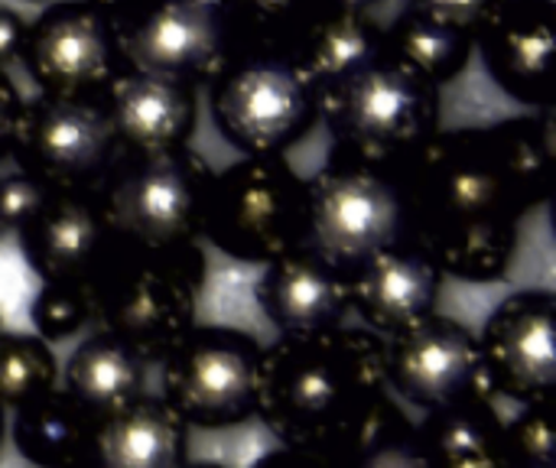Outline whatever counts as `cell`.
I'll list each match as a JSON object with an SVG mask.
<instances>
[{
    "instance_id": "25",
    "label": "cell",
    "mask_w": 556,
    "mask_h": 468,
    "mask_svg": "<svg viewBox=\"0 0 556 468\" xmlns=\"http://www.w3.org/2000/svg\"><path fill=\"white\" fill-rule=\"evenodd\" d=\"M222 7L235 49L293 55L329 0H222Z\"/></svg>"
},
{
    "instance_id": "3",
    "label": "cell",
    "mask_w": 556,
    "mask_h": 468,
    "mask_svg": "<svg viewBox=\"0 0 556 468\" xmlns=\"http://www.w3.org/2000/svg\"><path fill=\"white\" fill-rule=\"evenodd\" d=\"M205 283L199 244L179 251L117 248L88 283L91 322L130 345L147 362L163 355L195 326Z\"/></svg>"
},
{
    "instance_id": "39",
    "label": "cell",
    "mask_w": 556,
    "mask_h": 468,
    "mask_svg": "<svg viewBox=\"0 0 556 468\" xmlns=\"http://www.w3.org/2000/svg\"><path fill=\"white\" fill-rule=\"evenodd\" d=\"M182 468H225V466H218V463H186Z\"/></svg>"
},
{
    "instance_id": "13",
    "label": "cell",
    "mask_w": 556,
    "mask_h": 468,
    "mask_svg": "<svg viewBox=\"0 0 556 468\" xmlns=\"http://www.w3.org/2000/svg\"><path fill=\"white\" fill-rule=\"evenodd\" d=\"M20 55L46 98L98 101L124 68L117 26L85 0L49 7L26 26Z\"/></svg>"
},
{
    "instance_id": "4",
    "label": "cell",
    "mask_w": 556,
    "mask_h": 468,
    "mask_svg": "<svg viewBox=\"0 0 556 468\" xmlns=\"http://www.w3.org/2000/svg\"><path fill=\"white\" fill-rule=\"evenodd\" d=\"M319 117L339 160L397 173L440 134V88L381 55L319 91Z\"/></svg>"
},
{
    "instance_id": "12",
    "label": "cell",
    "mask_w": 556,
    "mask_h": 468,
    "mask_svg": "<svg viewBox=\"0 0 556 468\" xmlns=\"http://www.w3.org/2000/svg\"><path fill=\"white\" fill-rule=\"evenodd\" d=\"M117 36L127 68L192 88L215 78L235 52L222 0H150Z\"/></svg>"
},
{
    "instance_id": "36",
    "label": "cell",
    "mask_w": 556,
    "mask_h": 468,
    "mask_svg": "<svg viewBox=\"0 0 556 468\" xmlns=\"http://www.w3.org/2000/svg\"><path fill=\"white\" fill-rule=\"evenodd\" d=\"M88 7H94L98 13H104L114 26H124L143 3H150V0H85Z\"/></svg>"
},
{
    "instance_id": "43",
    "label": "cell",
    "mask_w": 556,
    "mask_h": 468,
    "mask_svg": "<svg viewBox=\"0 0 556 468\" xmlns=\"http://www.w3.org/2000/svg\"><path fill=\"white\" fill-rule=\"evenodd\" d=\"M538 468H556V466H538Z\"/></svg>"
},
{
    "instance_id": "20",
    "label": "cell",
    "mask_w": 556,
    "mask_h": 468,
    "mask_svg": "<svg viewBox=\"0 0 556 468\" xmlns=\"http://www.w3.org/2000/svg\"><path fill=\"white\" fill-rule=\"evenodd\" d=\"M147 384L150 362L101 329L85 339L62 368V391L94 427L147 397Z\"/></svg>"
},
{
    "instance_id": "11",
    "label": "cell",
    "mask_w": 556,
    "mask_h": 468,
    "mask_svg": "<svg viewBox=\"0 0 556 468\" xmlns=\"http://www.w3.org/2000/svg\"><path fill=\"white\" fill-rule=\"evenodd\" d=\"M384 384L424 414L492 397L479 336L440 313L384 339Z\"/></svg>"
},
{
    "instance_id": "35",
    "label": "cell",
    "mask_w": 556,
    "mask_h": 468,
    "mask_svg": "<svg viewBox=\"0 0 556 468\" xmlns=\"http://www.w3.org/2000/svg\"><path fill=\"white\" fill-rule=\"evenodd\" d=\"M23 39H26V23L13 10L0 7V68L20 59Z\"/></svg>"
},
{
    "instance_id": "34",
    "label": "cell",
    "mask_w": 556,
    "mask_h": 468,
    "mask_svg": "<svg viewBox=\"0 0 556 468\" xmlns=\"http://www.w3.org/2000/svg\"><path fill=\"white\" fill-rule=\"evenodd\" d=\"M251 468H336L332 459H326L323 453L313 450H300V446H277L270 453H264Z\"/></svg>"
},
{
    "instance_id": "17",
    "label": "cell",
    "mask_w": 556,
    "mask_h": 468,
    "mask_svg": "<svg viewBox=\"0 0 556 468\" xmlns=\"http://www.w3.org/2000/svg\"><path fill=\"white\" fill-rule=\"evenodd\" d=\"M257 306L280 336H313L345 326L352 313L349 270L303 244L267 264L257 280Z\"/></svg>"
},
{
    "instance_id": "30",
    "label": "cell",
    "mask_w": 556,
    "mask_h": 468,
    "mask_svg": "<svg viewBox=\"0 0 556 468\" xmlns=\"http://www.w3.org/2000/svg\"><path fill=\"white\" fill-rule=\"evenodd\" d=\"M29 319H33L39 339H49V342L72 339L91 322L88 293L78 290V287H49V283H42V290L36 293V300L29 306Z\"/></svg>"
},
{
    "instance_id": "19",
    "label": "cell",
    "mask_w": 556,
    "mask_h": 468,
    "mask_svg": "<svg viewBox=\"0 0 556 468\" xmlns=\"http://www.w3.org/2000/svg\"><path fill=\"white\" fill-rule=\"evenodd\" d=\"M443 274L410 241L394 244L349 270L352 313L378 336H397L437 309Z\"/></svg>"
},
{
    "instance_id": "18",
    "label": "cell",
    "mask_w": 556,
    "mask_h": 468,
    "mask_svg": "<svg viewBox=\"0 0 556 468\" xmlns=\"http://www.w3.org/2000/svg\"><path fill=\"white\" fill-rule=\"evenodd\" d=\"M117 150L127 153H163L189 147L195 134V88L186 81L121 68L98 98Z\"/></svg>"
},
{
    "instance_id": "42",
    "label": "cell",
    "mask_w": 556,
    "mask_h": 468,
    "mask_svg": "<svg viewBox=\"0 0 556 468\" xmlns=\"http://www.w3.org/2000/svg\"><path fill=\"white\" fill-rule=\"evenodd\" d=\"M0 332H3V319H0Z\"/></svg>"
},
{
    "instance_id": "28",
    "label": "cell",
    "mask_w": 556,
    "mask_h": 468,
    "mask_svg": "<svg viewBox=\"0 0 556 468\" xmlns=\"http://www.w3.org/2000/svg\"><path fill=\"white\" fill-rule=\"evenodd\" d=\"M336 468H433L420 437L417 423H410L401 407L391 401L381 417L368 427V433L336 463Z\"/></svg>"
},
{
    "instance_id": "6",
    "label": "cell",
    "mask_w": 556,
    "mask_h": 468,
    "mask_svg": "<svg viewBox=\"0 0 556 468\" xmlns=\"http://www.w3.org/2000/svg\"><path fill=\"white\" fill-rule=\"evenodd\" d=\"M212 117L244 156H280L319 121V91L287 52L235 49L215 75Z\"/></svg>"
},
{
    "instance_id": "21",
    "label": "cell",
    "mask_w": 556,
    "mask_h": 468,
    "mask_svg": "<svg viewBox=\"0 0 556 468\" xmlns=\"http://www.w3.org/2000/svg\"><path fill=\"white\" fill-rule=\"evenodd\" d=\"M91 463L98 468H182L189 427L163 397H140L94 427Z\"/></svg>"
},
{
    "instance_id": "27",
    "label": "cell",
    "mask_w": 556,
    "mask_h": 468,
    "mask_svg": "<svg viewBox=\"0 0 556 468\" xmlns=\"http://www.w3.org/2000/svg\"><path fill=\"white\" fill-rule=\"evenodd\" d=\"M59 384V362L46 339L0 332V407L16 410Z\"/></svg>"
},
{
    "instance_id": "14",
    "label": "cell",
    "mask_w": 556,
    "mask_h": 468,
    "mask_svg": "<svg viewBox=\"0 0 556 468\" xmlns=\"http://www.w3.org/2000/svg\"><path fill=\"white\" fill-rule=\"evenodd\" d=\"M492 394L515 404H554L556 300L547 290H521L502 300L479 336Z\"/></svg>"
},
{
    "instance_id": "23",
    "label": "cell",
    "mask_w": 556,
    "mask_h": 468,
    "mask_svg": "<svg viewBox=\"0 0 556 468\" xmlns=\"http://www.w3.org/2000/svg\"><path fill=\"white\" fill-rule=\"evenodd\" d=\"M10 440L36 468H75L91 463L94 423L59 388L10 410Z\"/></svg>"
},
{
    "instance_id": "2",
    "label": "cell",
    "mask_w": 556,
    "mask_h": 468,
    "mask_svg": "<svg viewBox=\"0 0 556 468\" xmlns=\"http://www.w3.org/2000/svg\"><path fill=\"white\" fill-rule=\"evenodd\" d=\"M391 404L384 339L365 329L280 336L261 355L257 417L283 443L339 463Z\"/></svg>"
},
{
    "instance_id": "5",
    "label": "cell",
    "mask_w": 556,
    "mask_h": 468,
    "mask_svg": "<svg viewBox=\"0 0 556 468\" xmlns=\"http://www.w3.org/2000/svg\"><path fill=\"white\" fill-rule=\"evenodd\" d=\"M215 169L189 147L163 153L117 150L94 186L98 208L117 248L179 251L205 235Z\"/></svg>"
},
{
    "instance_id": "1",
    "label": "cell",
    "mask_w": 556,
    "mask_h": 468,
    "mask_svg": "<svg viewBox=\"0 0 556 468\" xmlns=\"http://www.w3.org/2000/svg\"><path fill=\"white\" fill-rule=\"evenodd\" d=\"M554 114L437 134L401 169L407 241L440 274L495 283L511 270L518 228L547 202Z\"/></svg>"
},
{
    "instance_id": "37",
    "label": "cell",
    "mask_w": 556,
    "mask_h": 468,
    "mask_svg": "<svg viewBox=\"0 0 556 468\" xmlns=\"http://www.w3.org/2000/svg\"><path fill=\"white\" fill-rule=\"evenodd\" d=\"M381 0H329V10H352V13H368Z\"/></svg>"
},
{
    "instance_id": "41",
    "label": "cell",
    "mask_w": 556,
    "mask_h": 468,
    "mask_svg": "<svg viewBox=\"0 0 556 468\" xmlns=\"http://www.w3.org/2000/svg\"><path fill=\"white\" fill-rule=\"evenodd\" d=\"M75 468H98L94 463H85V466H75Z\"/></svg>"
},
{
    "instance_id": "38",
    "label": "cell",
    "mask_w": 556,
    "mask_h": 468,
    "mask_svg": "<svg viewBox=\"0 0 556 468\" xmlns=\"http://www.w3.org/2000/svg\"><path fill=\"white\" fill-rule=\"evenodd\" d=\"M3 437H7V410L0 407V446H3Z\"/></svg>"
},
{
    "instance_id": "9",
    "label": "cell",
    "mask_w": 556,
    "mask_h": 468,
    "mask_svg": "<svg viewBox=\"0 0 556 468\" xmlns=\"http://www.w3.org/2000/svg\"><path fill=\"white\" fill-rule=\"evenodd\" d=\"M261 342L235 326H192L163 355V401L186 427L235 430L257 417Z\"/></svg>"
},
{
    "instance_id": "29",
    "label": "cell",
    "mask_w": 556,
    "mask_h": 468,
    "mask_svg": "<svg viewBox=\"0 0 556 468\" xmlns=\"http://www.w3.org/2000/svg\"><path fill=\"white\" fill-rule=\"evenodd\" d=\"M505 446L515 468L556 466L554 404L525 407L515 420L505 423Z\"/></svg>"
},
{
    "instance_id": "15",
    "label": "cell",
    "mask_w": 556,
    "mask_h": 468,
    "mask_svg": "<svg viewBox=\"0 0 556 468\" xmlns=\"http://www.w3.org/2000/svg\"><path fill=\"white\" fill-rule=\"evenodd\" d=\"M16 238L26 264L49 287L88 290L114 251L94 189L46 192L42 205L26 218Z\"/></svg>"
},
{
    "instance_id": "22",
    "label": "cell",
    "mask_w": 556,
    "mask_h": 468,
    "mask_svg": "<svg viewBox=\"0 0 556 468\" xmlns=\"http://www.w3.org/2000/svg\"><path fill=\"white\" fill-rule=\"evenodd\" d=\"M417 437L433 468H515L492 397L427 414Z\"/></svg>"
},
{
    "instance_id": "7",
    "label": "cell",
    "mask_w": 556,
    "mask_h": 468,
    "mask_svg": "<svg viewBox=\"0 0 556 468\" xmlns=\"http://www.w3.org/2000/svg\"><path fill=\"white\" fill-rule=\"evenodd\" d=\"M208 241L244 264H270L306 244V179L283 156H244L215 176Z\"/></svg>"
},
{
    "instance_id": "32",
    "label": "cell",
    "mask_w": 556,
    "mask_h": 468,
    "mask_svg": "<svg viewBox=\"0 0 556 468\" xmlns=\"http://www.w3.org/2000/svg\"><path fill=\"white\" fill-rule=\"evenodd\" d=\"M42 199H46V189L23 173L0 179V218H3L7 235L10 231L16 235L26 225V218L42 205Z\"/></svg>"
},
{
    "instance_id": "40",
    "label": "cell",
    "mask_w": 556,
    "mask_h": 468,
    "mask_svg": "<svg viewBox=\"0 0 556 468\" xmlns=\"http://www.w3.org/2000/svg\"><path fill=\"white\" fill-rule=\"evenodd\" d=\"M3 235H7V228H3V218H0V238H3Z\"/></svg>"
},
{
    "instance_id": "31",
    "label": "cell",
    "mask_w": 556,
    "mask_h": 468,
    "mask_svg": "<svg viewBox=\"0 0 556 468\" xmlns=\"http://www.w3.org/2000/svg\"><path fill=\"white\" fill-rule=\"evenodd\" d=\"M505 0H414V13H424L437 23H446L453 29H463L476 39L482 23L502 7Z\"/></svg>"
},
{
    "instance_id": "33",
    "label": "cell",
    "mask_w": 556,
    "mask_h": 468,
    "mask_svg": "<svg viewBox=\"0 0 556 468\" xmlns=\"http://www.w3.org/2000/svg\"><path fill=\"white\" fill-rule=\"evenodd\" d=\"M20 114H23V98L13 88V81L0 72V160L10 156L13 150V137L20 127Z\"/></svg>"
},
{
    "instance_id": "10",
    "label": "cell",
    "mask_w": 556,
    "mask_h": 468,
    "mask_svg": "<svg viewBox=\"0 0 556 468\" xmlns=\"http://www.w3.org/2000/svg\"><path fill=\"white\" fill-rule=\"evenodd\" d=\"M10 156L46 192H88L117 156V140L98 101L39 94L23 101Z\"/></svg>"
},
{
    "instance_id": "16",
    "label": "cell",
    "mask_w": 556,
    "mask_h": 468,
    "mask_svg": "<svg viewBox=\"0 0 556 468\" xmlns=\"http://www.w3.org/2000/svg\"><path fill=\"white\" fill-rule=\"evenodd\" d=\"M492 81L521 104H554V0H505L476 33Z\"/></svg>"
},
{
    "instance_id": "8",
    "label": "cell",
    "mask_w": 556,
    "mask_h": 468,
    "mask_svg": "<svg viewBox=\"0 0 556 468\" xmlns=\"http://www.w3.org/2000/svg\"><path fill=\"white\" fill-rule=\"evenodd\" d=\"M404 241L407 208L397 173L336 156L306 182V244L332 264L355 270Z\"/></svg>"
},
{
    "instance_id": "26",
    "label": "cell",
    "mask_w": 556,
    "mask_h": 468,
    "mask_svg": "<svg viewBox=\"0 0 556 468\" xmlns=\"http://www.w3.org/2000/svg\"><path fill=\"white\" fill-rule=\"evenodd\" d=\"M472 46L476 39L469 33L437 23L414 10L401 16L391 29H384V55L407 65L437 88L466 68Z\"/></svg>"
},
{
    "instance_id": "24",
    "label": "cell",
    "mask_w": 556,
    "mask_h": 468,
    "mask_svg": "<svg viewBox=\"0 0 556 468\" xmlns=\"http://www.w3.org/2000/svg\"><path fill=\"white\" fill-rule=\"evenodd\" d=\"M384 55V29L368 13L326 10L296 46L293 59L316 91L362 72Z\"/></svg>"
}]
</instances>
